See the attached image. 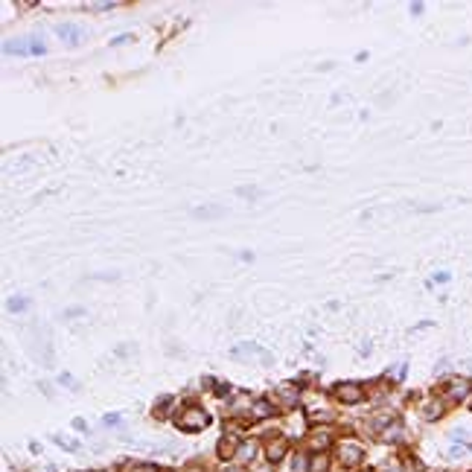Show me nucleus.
<instances>
[{"label": "nucleus", "mask_w": 472, "mask_h": 472, "mask_svg": "<svg viewBox=\"0 0 472 472\" xmlns=\"http://www.w3.org/2000/svg\"><path fill=\"white\" fill-rule=\"evenodd\" d=\"M178 426H181V429H201V426H207V417H204L201 411L192 408V414H187V417L178 420Z\"/></svg>", "instance_id": "nucleus-1"}, {"label": "nucleus", "mask_w": 472, "mask_h": 472, "mask_svg": "<svg viewBox=\"0 0 472 472\" xmlns=\"http://www.w3.org/2000/svg\"><path fill=\"white\" fill-rule=\"evenodd\" d=\"M6 50H9V53H44V47L35 44V41H30V44H9Z\"/></svg>", "instance_id": "nucleus-2"}, {"label": "nucleus", "mask_w": 472, "mask_h": 472, "mask_svg": "<svg viewBox=\"0 0 472 472\" xmlns=\"http://www.w3.org/2000/svg\"><path fill=\"white\" fill-rule=\"evenodd\" d=\"M338 397H341L344 402H356V399H362V391H359L356 385H344V388L338 391Z\"/></svg>", "instance_id": "nucleus-3"}, {"label": "nucleus", "mask_w": 472, "mask_h": 472, "mask_svg": "<svg viewBox=\"0 0 472 472\" xmlns=\"http://www.w3.org/2000/svg\"><path fill=\"white\" fill-rule=\"evenodd\" d=\"M224 210L221 207H198V210H192V216H198V219H210V216H221Z\"/></svg>", "instance_id": "nucleus-4"}, {"label": "nucleus", "mask_w": 472, "mask_h": 472, "mask_svg": "<svg viewBox=\"0 0 472 472\" xmlns=\"http://www.w3.org/2000/svg\"><path fill=\"white\" fill-rule=\"evenodd\" d=\"M59 32H62V35H70V41H76V38L82 35V32L76 30V27H67V24H64V27H59Z\"/></svg>", "instance_id": "nucleus-5"}, {"label": "nucleus", "mask_w": 472, "mask_h": 472, "mask_svg": "<svg viewBox=\"0 0 472 472\" xmlns=\"http://www.w3.org/2000/svg\"><path fill=\"white\" fill-rule=\"evenodd\" d=\"M283 443H277V446H274V449H268V455H271V461H277V458H280V455H283Z\"/></svg>", "instance_id": "nucleus-6"}, {"label": "nucleus", "mask_w": 472, "mask_h": 472, "mask_svg": "<svg viewBox=\"0 0 472 472\" xmlns=\"http://www.w3.org/2000/svg\"><path fill=\"white\" fill-rule=\"evenodd\" d=\"M236 192H239V195H248V198H256V195H259V189H248V187H239V189H236Z\"/></svg>", "instance_id": "nucleus-7"}]
</instances>
